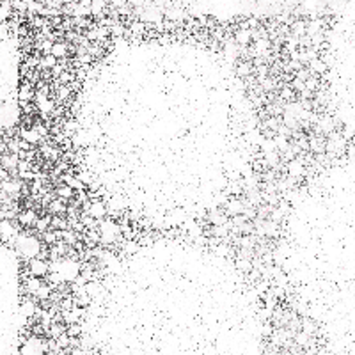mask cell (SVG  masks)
<instances>
[{"instance_id":"1","label":"cell","mask_w":355,"mask_h":355,"mask_svg":"<svg viewBox=\"0 0 355 355\" xmlns=\"http://www.w3.org/2000/svg\"><path fill=\"white\" fill-rule=\"evenodd\" d=\"M53 272H57V279H75L76 274H78V265L73 261H59L57 270H53Z\"/></svg>"},{"instance_id":"2","label":"cell","mask_w":355,"mask_h":355,"mask_svg":"<svg viewBox=\"0 0 355 355\" xmlns=\"http://www.w3.org/2000/svg\"><path fill=\"white\" fill-rule=\"evenodd\" d=\"M100 233H101V240L108 243L110 240H114V236L119 233V229L114 222H103L100 227Z\"/></svg>"},{"instance_id":"3","label":"cell","mask_w":355,"mask_h":355,"mask_svg":"<svg viewBox=\"0 0 355 355\" xmlns=\"http://www.w3.org/2000/svg\"><path fill=\"white\" fill-rule=\"evenodd\" d=\"M30 268H32V274L34 275H43V274H46V265H44L41 259H34V261L30 263Z\"/></svg>"},{"instance_id":"4","label":"cell","mask_w":355,"mask_h":355,"mask_svg":"<svg viewBox=\"0 0 355 355\" xmlns=\"http://www.w3.org/2000/svg\"><path fill=\"white\" fill-rule=\"evenodd\" d=\"M21 137H23V140H25V142L34 144V142H38V140H39V133L36 130H23V131H21Z\"/></svg>"},{"instance_id":"5","label":"cell","mask_w":355,"mask_h":355,"mask_svg":"<svg viewBox=\"0 0 355 355\" xmlns=\"http://www.w3.org/2000/svg\"><path fill=\"white\" fill-rule=\"evenodd\" d=\"M89 213H91L93 217H103V215H105V206L101 204V203H93Z\"/></svg>"},{"instance_id":"6","label":"cell","mask_w":355,"mask_h":355,"mask_svg":"<svg viewBox=\"0 0 355 355\" xmlns=\"http://www.w3.org/2000/svg\"><path fill=\"white\" fill-rule=\"evenodd\" d=\"M236 39L242 44H247V43H249V39H250V32L247 30V29H242V30L236 34Z\"/></svg>"},{"instance_id":"7","label":"cell","mask_w":355,"mask_h":355,"mask_svg":"<svg viewBox=\"0 0 355 355\" xmlns=\"http://www.w3.org/2000/svg\"><path fill=\"white\" fill-rule=\"evenodd\" d=\"M52 53L57 57H62L64 53H66V46H64L62 43H55L53 44V48H52Z\"/></svg>"},{"instance_id":"8","label":"cell","mask_w":355,"mask_h":355,"mask_svg":"<svg viewBox=\"0 0 355 355\" xmlns=\"http://www.w3.org/2000/svg\"><path fill=\"white\" fill-rule=\"evenodd\" d=\"M21 311H23V314H34V311H36V307H34V304L32 302H23V307H21Z\"/></svg>"},{"instance_id":"9","label":"cell","mask_w":355,"mask_h":355,"mask_svg":"<svg viewBox=\"0 0 355 355\" xmlns=\"http://www.w3.org/2000/svg\"><path fill=\"white\" fill-rule=\"evenodd\" d=\"M64 180H66V183H68V187H71V188H82V181L75 180V178H69V176H66Z\"/></svg>"},{"instance_id":"10","label":"cell","mask_w":355,"mask_h":355,"mask_svg":"<svg viewBox=\"0 0 355 355\" xmlns=\"http://www.w3.org/2000/svg\"><path fill=\"white\" fill-rule=\"evenodd\" d=\"M289 171H291V174L297 176V174H302V171H304V169H302V165H300L298 162H293L291 165H289Z\"/></svg>"},{"instance_id":"11","label":"cell","mask_w":355,"mask_h":355,"mask_svg":"<svg viewBox=\"0 0 355 355\" xmlns=\"http://www.w3.org/2000/svg\"><path fill=\"white\" fill-rule=\"evenodd\" d=\"M27 288H29L30 291H36V293H38V291H39V288H41V284H39L36 279H32V280H29V282H27Z\"/></svg>"},{"instance_id":"12","label":"cell","mask_w":355,"mask_h":355,"mask_svg":"<svg viewBox=\"0 0 355 355\" xmlns=\"http://www.w3.org/2000/svg\"><path fill=\"white\" fill-rule=\"evenodd\" d=\"M78 316H80V312L78 311H68L66 312V320H68V321H75Z\"/></svg>"},{"instance_id":"13","label":"cell","mask_w":355,"mask_h":355,"mask_svg":"<svg viewBox=\"0 0 355 355\" xmlns=\"http://www.w3.org/2000/svg\"><path fill=\"white\" fill-rule=\"evenodd\" d=\"M20 220H21L23 224H27V222H30V220H34V213H32V212H27L25 215H21V217H20Z\"/></svg>"},{"instance_id":"14","label":"cell","mask_w":355,"mask_h":355,"mask_svg":"<svg viewBox=\"0 0 355 355\" xmlns=\"http://www.w3.org/2000/svg\"><path fill=\"white\" fill-rule=\"evenodd\" d=\"M48 295H50V289H48V288H46V286H41V288H39V291H38V297H43V298H46Z\"/></svg>"},{"instance_id":"15","label":"cell","mask_w":355,"mask_h":355,"mask_svg":"<svg viewBox=\"0 0 355 355\" xmlns=\"http://www.w3.org/2000/svg\"><path fill=\"white\" fill-rule=\"evenodd\" d=\"M318 27H320V23H316V21H314V23H309V25H307V32H309V34H316Z\"/></svg>"},{"instance_id":"16","label":"cell","mask_w":355,"mask_h":355,"mask_svg":"<svg viewBox=\"0 0 355 355\" xmlns=\"http://www.w3.org/2000/svg\"><path fill=\"white\" fill-rule=\"evenodd\" d=\"M29 94H30V93H29V87H27V85H23V87H21V91H20V100L25 101Z\"/></svg>"},{"instance_id":"17","label":"cell","mask_w":355,"mask_h":355,"mask_svg":"<svg viewBox=\"0 0 355 355\" xmlns=\"http://www.w3.org/2000/svg\"><path fill=\"white\" fill-rule=\"evenodd\" d=\"M43 64H44V66H53V64H55V57H53V55H48V57H46V59L43 61Z\"/></svg>"},{"instance_id":"18","label":"cell","mask_w":355,"mask_h":355,"mask_svg":"<svg viewBox=\"0 0 355 355\" xmlns=\"http://www.w3.org/2000/svg\"><path fill=\"white\" fill-rule=\"evenodd\" d=\"M59 193H61V195H71L73 190H71V187H66V188H62V190H59Z\"/></svg>"},{"instance_id":"19","label":"cell","mask_w":355,"mask_h":355,"mask_svg":"<svg viewBox=\"0 0 355 355\" xmlns=\"http://www.w3.org/2000/svg\"><path fill=\"white\" fill-rule=\"evenodd\" d=\"M4 165H9V162H7V156H4ZM11 165H13V167L16 165V155L11 158Z\"/></svg>"},{"instance_id":"20","label":"cell","mask_w":355,"mask_h":355,"mask_svg":"<svg viewBox=\"0 0 355 355\" xmlns=\"http://www.w3.org/2000/svg\"><path fill=\"white\" fill-rule=\"evenodd\" d=\"M46 224H48V218H46V220H39V222H38V229H41V231H43V229H44V225H46Z\"/></svg>"},{"instance_id":"21","label":"cell","mask_w":355,"mask_h":355,"mask_svg":"<svg viewBox=\"0 0 355 355\" xmlns=\"http://www.w3.org/2000/svg\"><path fill=\"white\" fill-rule=\"evenodd\" d=\"M52 210H62V204H61V203H53V204H52Z\"/></svg>"},{"instance_id":"22","label":"cell","mask_w":355,"mask_h":355,"mask_svg":"<svg viewBox=\"0 0 355 355\" xmlns=\"http://www.w3.org/2000/svg\"><path fill=\"white\" fill-rule=\"evenodd\" d=\"M247 69H249V66H242V68H240V73H247Z\"/></svg>"}]
</instances>
